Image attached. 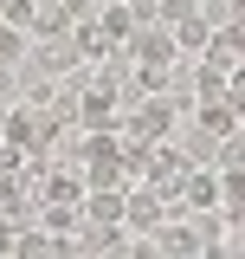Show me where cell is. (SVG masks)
Segmentation results:
<instances>
[{"label": "cell", "instance_id": "6da1fadb", "mask_svg": "<svg viewBox=\"0 0 245 259\" xmlns=\"http://www.w3.org/2000/svg\"><path fill=\"white\" fill-rule=\"evenodd\" d=\"M122 136H136V143H161V136H174V97L168 91H142L122 104Z\"/></svg>", "mask_w": 245, "mask_h": 259}, {"label": "cell", "instance_id": "7a4b0ae2", "mask_svg": "<svg viewBox=\"0 0 245 259\" xmlns=\"http://www.w3.org/2000/svg\"><path fill=\"white\" fill-rule=\"evenodd\" d=\"M122 59H129V65H174V59H181V46H174V26H168V20H142V26L129 32Z\"/></svg>", "mask_w": 245, "mask_h": 259}, {"label": "cell", "instance_id": "3957f363", "mask_svg": "<svg viewBox=\"0 0 245 259\" xmlns=\"http://www.w3.org/2000/svg\"><path fill=\"white\" fill-rule=\"evenodd\" d=\"M142 182H149L155 194H174V201H181V182H187V156L174 149V143H168V136H161V143H149V175H142Z\"/></svg>", "mask_w": 245, "mask_h": 259}, {"label": "cell", "instance_id": "277c9868", "mask_svg": "<svg viewBox=\"0 0 245 259\" xmlns=\"http://www.w3.org/2000/svg\"><path fill=\"white\" fill-rule=\"evenodd\" d=\"M122 221H129V233H136V240H149L155 227L168 221V207H161V194H155L149 182H142V188L129 182V188H122Z\"/></svg>", "mask_w": 245, "mask_h": 259}, {"label": "cell", "instance_id": "5b68a950", "mask_svg": "<svg viewBox=\"0 0 245 259\" xmlns=\"http://www.w3.org/2000/svg\"><path fill=\"white\" fill-rule=\"evenodd\" d=\"M194 130H200V136H219V143H226L232 130H245V117H239V104L219 91V97H207V104H194Z\"/></svg>", "mask_w": 245, "mask_h": 259}, {"label": "cell", "instance_id": "8992f818", "mask_svg": "<svg viewBox=\"0 0 245 259\" xmlns=\"http://www.w3.org/2000/svg\"><path fill=\"white\" fill-rule=\"evenodd\" d=\"M32 71H45V78H71V71H78V46H71V39H45V46H39V52H32Z\"/></svg>", "mask_w": 245, "mask_h": 259}, {"label": "cell", "instance_id": "52a82bcc", "mask_svg": "<svg viewBox=\"0 0 245 259\" xmlns=\"http://www.w3.org/2000/svg\"><path fill=\"white\" fill-rule=\"evenodd\" d=\"M181 207H187V214L219 207V168H187V182H181Z\"/></svg>", "mask_w": 245, "mask_h": 259}, {"label": "cell", "instance_id": "ba28073f", "mask_svg": "<svg viewBox=\"0 0 245 259\" xmlns=\"http://www.w3.org/2000/svg\"><path fill=\"white\" fill-rule=\"evenodd\" d=\"M97 26L110 32L116 46H129V32L142 26V20H136V7H129V0H103V13H97Z\"/></svg>", "mask_w": 245, "mask_h": 259}, {"label": "cell", "instance_id": "9c48e42d", "mask_svg": "<svg viewBox=\"0 0 245 259\" xmlns=\"http://www.w3.org/2000/svg\"><path fill=\"white\" fill-rule=\"evenodd\" d=\"M26 59H32V32L0 20V65H26Z\"/></svg>", "mask_w": 245, "mask_h": 259}, {"label": "cell", "instance_id": "30bf717a", "mask_svg": "<svg viewBox=\"0 0 245 259\" xmlns=\"http://www.w3.org/2000/svg\"><path fill=\"white\" fill-rule=\"evenodd\" d=\"M26 149H20V143H13V136H0V175H20V168H26Z\"/></svg>", "mask_w": 245, "mask_h": 259}, {"label": "cell", "instance_id": "8fae6325", "mask_svg": "<svg viewBox=\"0 0 245 259\" xmlns=\"http://www.w3.org/2000/svg\"><path fill=\"white\" fill-rule=\"evenodd\" d=\"M65 13H71V20H97V13H103V0H65Z\"/></svg>", "mask_w": 245, "mask_h": 259}, {"label": "cell", "instance_id": "7c38bea8", "mask_svg": "<svg viewBox=\"0 0 245 259\" xmlns=\"http://www.w3.org/2000/svg\"><path fill=\"white\" fill-rule=\"evenodd\" d=\"M0 136H7V97H0Z\"/></svg>", "mask_w": 245, "mask_h": 259}, {"label": "cell", "instance_id": "4fadbf2b", "mask_svg": "<svg viewBox=\"0 0 245 259\" xmlns=\"http://www.w3.org/2000/svg\"><path fill=\"white\" fill-rule=\"evenodd\" d=\"M7 7H13V0H0V13H7Z\"/></svg>", "mask_w": 245, "mask_h": 259}]
</instances>
